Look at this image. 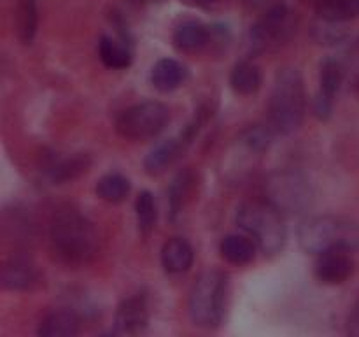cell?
I'll use <instances>...</instances> for the list:
<instances>
[{"label":"cell","instance_id":"obj_1","mask_svg":"<svg viewBox=\"0 0 359 337\" xmlns=\"http://www.w3.org/2000/svg\"><path fill=\"white\" fill-rule=\"evenodd\" d=\"M49 244L56 262L77 269L97 256L100 237L93 221L72 207L58 209L49 225Z\"/></svg>","mask_w":359,"mask_h":337},{"label":"cell","instance_id":"obj_2","mask_svg":"<svg viewBox=\"0 0 359 337\" xmlns=\"http://www.w3.org/2000/svg\"><path fill=\"white\" fill-rule=\"evenodd\" d=\"M307 111L304 76L297 67H283L273 79L269 102V126L276 136H291L302 126Z\"/></svg>","mask_w":359,"mask_h":337},{"label":"cell","instance_id":"obj_3","mask_svg":"<svg viewBox=\"0 0 359 337\" xmlns=\"http://www.w3.org/2000/svg\"><path fill=\"white\" fill-rule=\"evenodd\" d=\"M298 242L305 253L312 255L330 249L359 251V221L333 214L305 218L298 227Z\"/></svg>","mask_w":359,"mask_h":337},{"label":"cell","instance_id":"obj_4","mask_svg":"<svg viewBox=\"0 0 359 337\" xmlns=\"http://www.w3.org/2000/svg\"><path fill=\"white\" fill-rule=\"evenodd\" d=\"M235 223L266 256L277 255L286 246L287 228L284 214L266 200L242 202L235 213Z\"/></svg>","mask_w":359,"mask_h":337},{"label":"cell","instance_id":"obj_5","mask_svg":"<svg viewBox=\"0 0 359 337\" xmlns=\"http://www.w3.org/2000/svg\"><path fill=\"white\" fill-rule=\"evenodd\" d=\"M228 284L230 281L223 270H207L196 277L188 297V315L193 325L212 330L223 323Z\"/></svg>","mask_w":359,"mask_h":337},{"label":"cell","instance_id":"obj_6","mask_svg":"<svg viewBox=\"0 0 359 337\" xmlns=\"http://www.w3.org/2000/svg\"><path fill=\"white\" fill-rule=\"evenodd\" d=\"M265 200L284 216H298L312 206L314 190L302 172L277 171L266 178Z\"/></svg>","mask_w":359,"mask_h":337},{"label":"cell","instance_id":"obj_7","mask_svg":"<svg viewBox=\"0 0 359 337\" xmlns=\"http://www.w3.org/2000/svg\"><path fill=\"white\" fill-rule=\"evenodd\" d=\"M170 121V111L158 100L139 102L116 116V132L128 140H151Z\"/></svg>","mask_w":359,"mask_h":337},{"label":"cell","instance_id":"obj_8","mask_svg":"<svg viewBox=\"0 0 359 337\" xmlns=\"http://www.w3.org/2000/svg\"><path fill=\"white\" fill-rule=\"evenodd\" d=\"M297 32L293 13L284 2L270 7L249 30V48L252 53H270L283 48Z\"/></svg>","mask_w":359,"mask_h":337},{"label":"cell","instance_id":"obj_9","mask_svg":"<svg viewBox=\"0 0 359 337\" xmlns=\"http://www.w3.org/2000/svg\"><path fill=\"white\" fill-rule=\"evenodd\" d=\"M195 132H198V128H196L195 125H191V123H188L179 136L160 140V143L146 154V158H144V168H146L147 174L158 176L161 174L165 168L170 167V165L174 164L189 146H191L195 137L198 136V133Z\"/></svg>","mask_w":359,"mask_h":337},{"label":"cell","instance_id":"obj_10","mask_svg":"<svg viewBox=\"0 0 359 337\" xmlns=\"http://www.w3.org/2000/svg\"><path fill=\"white\" fill-rule=\"evenodd\" d=\"M149 323V300L147 293L139 291L125 297L114 312V336H139Z\"/></svg>","mask_w":359,"mask_h":337},{"label":"cell","instance_id":"obj_11","mask_svg":"<svg viewBox=\"0 0 359 337\" xmlns=\"http://www.w3.org/2000/svg\"><path fill=\"white\" fill-rule=\"evenodd\" d=\"M314 276L319 283L337 286L344 284L354 274V260L346 249H330L316 255Z\"/></svg>","mask_w":359,"mask_h":337},{"label":"cell","instance_id":"obj_12","mask_svg":"<svg viewBox=\"0 0 359 337\" xmlns=\"http://www.w3.org/2000/svg\"><path fill=\"white\" fill-rule=\"evenodd\" d=\"M0 283H2L4 290H32L39 283V270L35 269L34 262L28 256L16 253L4 262Z\"/></svg>","mask_w":359,"mask_h":337},{"label":"cell","instance_id":"obj_13","mask_svg":"<svg viewBox=\"0 0 359 337\" xmlns=\"http://www.w3.org/2000/svg\"><path fill=\"white\" fill-rule=\"evenodd\" d=\"M174 46L182 53H196L209 48L212 42V27L200 21H184L172 35Z\"/></svg>","mask_w":359,"mask_h":337},{"label":"cell","instance_id":"obj_14","mask_svg":"<svg viewBox=\"0 0 359 337\" xmlns=\"http://www.w3.org/2000/svg\"><path fill=\"white\" fill-rule=\"evenodd\" d=\"M161 265L167 274H184L195 262V249L184 237H170L161 246Z\"/></svg>","mask_w":359,"mask_h":337},{"label":"cell","instance_id":"obj_15","mask_svg":"<svg viewBox=\"0 0 359 337\" xmlns=\"http://www.w3.org/2000/svg\"><path fill=\"white\" fill-rule=\"evenodd\" d=\"M188 79V67L175 58H160L151 69V84L161 93L177 90Z\"/></svg>","mask_w":359,"mask_h":337},{"label":"cell","instance_id":"obj_16","mask_svg":"<svg viewBox=\"0 0 359 337\" xmlns=\"http://www.w3.org/2000/svg\"><path fill=\"white\" fill-rule=\"evenodd\" d=\"M91 158L86 153H76L67 158H53L46 167V176L53 185L74 181L90 168Z\"/></svg>","mask_w":359,"mask_h":337},{"label":"cell","instance_id":"obj_17","mask_svg":"<svg viewBox=\"0 0 359 337\" xmlns=\"http://www.w3.org/2000/svg\"><path fill=\"white\" fill-rule=\"evenodd\" d=\"M98 56L107 69H128L133 62V42L104 34L98 41Z\"/></svg>","mask_w":359,"mask_h":337},{"label":"cell","instance_id":"obj_18","mask_svg":"<svg viewBox=\"0 0 359 337\" xmlns=\"http://www.w3.org/2000/svg\"><path fill=\"white\" fill-rule=\"evenodd\" d=\"M81 332V319L74 311L58 309L41 319L37 336L41 337H76Z\"/></svg>","mask_w":359,"mask_h":337},{"label":"cell","instance_id":"obj_19","mask_svg":"<svg viewBox=\"0 0 359 337\" xmlns=\"http://www.w3.org/2000/svg\"><path fill=\"white\" fill-rule=\"evenodd\" d=\"M256 242L248 234H228L221 239L219 253L231 265H248L256 258Z\"/></svg>","mask_w":359,"mask_h":337},{"label":"cell","instance_id":"obj_20","mask_svg":"<svg viewBox=\"0 0 359 337\" xmlns=\"http://www.w3.org/2000/svg\"><path fill=\"white\" fill-rule=\"evenodd\" d=\"M39 7L37 0H16L14 7V34L23 46H30L37 35Z\"/></svg>","mask_w":359,"mask_h":337},{"label":"cell","instance_id":"obj_21","mask_svg":"<svg viewBox=\"0 0 359 337\" xmlns=\"http://www.w3.org/2000/svg\"><path fill=\"white\" fill-rule=\"evenodd\" d=\"M196 178L189 168L181 171L168 186V211H170V220L175 221L186 209L189 200L193 199V190H195Z\"/></svg>","mask_w":359,"mask_h":337},{"label":"cell","instance_id":"obj_22","mask_svg":"<svg viewBox=\"0 0 359 337\" xmlns=\"http://www.w3.org/2000/svg\"><path fill=\"white\" fill-rule=\"evenodd\" d=\"M262 70L251 60L235 63L230 72V86L238 95H255L262 88Z\"/></svg>","mask_w":359,"mask_h":337},{"label":"cell","instance_id":"obj_23","mask_svg":"<svg viewBox=\"0 0 359 337\" xmlns=\"http://www.w3.org/2000/svg\"><path fill=\"white\" fill-rule=\"evenodd\" d=\"M319 20L330 23H346L359 16V0H314Z\"/></svg>","mask_w":359,"mask_h":337},{"label":"cell","instance_id":"obj_24","mask_svg":"<svg viewBox=\"0 0 359 337\" xmlns=\"http://www.w3.org/2000/svg\"><path fill=\"white\" fill-rule=\"evenodd\" d=\"M130 190H132L130 179L119 172L104 174L95 186V193H97L98 199L109 204H119L126 200V197L130 195Z\"/></svg>","mask_w":359,"mask_h":337},{"label":"cell","instance_id":"obj_25","mask_svg":"<svg viewBox=\"0 0 359 337\" xmlns=\"http://www.w3.org/2000/svg\"><path fill=\"white\" fill-rule=\"evenodd\" d=\"M344 83V67L337 58H325L319 67V91L323 97L335 100Z\"/></svg>","mask_w":359,"mask_h":337},{"label":"cell","instance_id":"obj_26","mask_svg":"<svg viewBox=\"0 0 359 337\" xmlns=\"http://www.w3.org/2000/svg\"><path fill=\"white\" fill-rule=\"evenodd\" d=\"M135 216H137V225H139L140 234H142L144 237L153 234L158 221V207H156V200H154V195L149 192V190H142V192L137 195Z\"/></svg>","mask_w":359,"mask_h":337},{"label":"cell","instance_id":"obj_27","mask_svg":"<svg viewBox=\"0 0 359 337\" xmlns=\"http://www.w3.org/2000/svg\"><path fill=\"white\" fill-rule=\"evenodd\" d=\"M276 132L266 125H251L241 133V143L251 153H263L270 147Z\"/></svg>","mask_w":359,"mask_h":337},{"label":"cell","instance_id":"obj_28","mask_svg":"<svg viewBox=\"0 0 359 337\" xmlns=\"http://www.w3.org/2000/svg\"><path fill=\"white\" fill-rule=\"evenodd\" d=\"M323 21V20H321ZM342 23H330V21H323L319 27H316L314 30V37L319 44H325V46H337V44H342L346 41L347 34L346 30L339 27Z\"/></svg>","mask_w":359,"mask_h":337},{"label":"cell","instance_id":"obj_29","mask_svg":"<svg viewBox=\"0 0 359 337\" xmlns=\"http://www.w3.org/2000/svg\"><path fill=\"white\" fill-rule=\"evenodd\" d=\"M333 105H335V100H333V98L323 97L321 93L316 95V98H314V114H316V118H319L321 121H326V119L332 118Z\"/></svg>","mask_w":359,"mask_h":337},{"label":"cell","instance_id":"obj_30","mask_svg":"<svg viewBox=\"0 0 359 337\" xmlns=\"http://www.w3.org/2000/svg\"><path fill=\"white\" fill-rule=\"evenodd\" d=\"M347 333L353 337H359V298L354 302L349 318H347Z\"/></svg>","mask_w":359,"mask_h":337},{"label":"cell","instance_id":"obj_31","mask_svg":"<svg viewBox=\"0 0 359 337\" xmlns=\"http://www.w3.org/2000/svg\"><path fill=\"white\" fill-rule=\"evenodd\" d=\"M179 2L189 7H209L212 4H216L217 0H179Z\"/></svg>","mask_w":359,"mask_h":337},{"label":"cell","instance_id":"obj_32","mask_svg":"<svg viewBox=\"0 0 359 337\" xmlns=\"http://www.w3.org/2000/svg\"><path fill=\"white\" fill-rule=\"evenodd\" d=\"M140 2V0H139ZM142 2H156V0H142Z\"/></svg>","mask_w":359,"mask_h":337}]
</instances>
